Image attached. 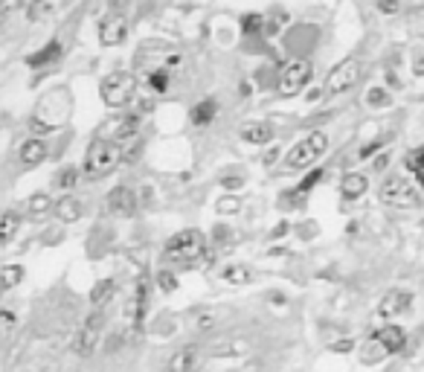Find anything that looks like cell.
Instances as JSON below:
<instances>
[{"mask_svg":"<svg viewBox=\"0 0 424 372\" xmlns=\"http://www.w3.org/2000/svg\"><path fill=\"white\" fill-rule=\"evenodd\" d=\"M308 79H311V61L293 59L279 70L276 90H279V96H293V93H300L308 85Z\"/></svg>","mask_w":424,"mask_h":372,"instance_id":"obj_6","label":"cell"},{"mask_svg":"<svg viewBox=\"0 0 424 372\" xmlns=\"http://www.w3.org/2000/svg\"><path fill=\"white\" fill-rule=\"evenodd\" d=\"M375 337L384 343V349L389 352V355H395V352H401L404 346H407V335H404V329L401 326H380L378 332H375Z\"/></svg>","mask_w":424,"mask_h":372,"instance_id":"obj_17","label":"cell"},{"mask_svg":"<svg viewBox=\"0 0 424 372\" xmlns=\"http://www.w3.org/2000/svg\"><path fill=\"white\" fill-rule=\"evenodd\" d=\"M157 285H160V291H166V294L177 291V277H175V271H160V273H157Z\"/></svg>","mask_w":424,"mask_h":372,"instance_id":"obj_30","label":"cell"},{"mask_svg":"<svg viewBox=\"0 0 424 372\" xmlns=\"http://www.w3.org/2000/svg\"><path fill=\"white\" fill-rule=\"evenodd\" d=\"M114 291H117L114 280H99V282L93 285V291H90V302H93V306H96L99 311H102V306H105V302H108L110 297H114Z\"/></svg>","mask_w":424,"mask_h":372,"instance_id":"obj_26","label":"cell"},{"mask_svg":"<svg viewBox=\"0 0 424 372\" xmlns=\"http://www.w3.org/2000/svg\"><path fill=\"white\" fill-rule=\"evenodd\" d=\"M21 9V0H0V21H9Z\"/></svg>","mask_w":424,"mask_h":372,"instance_id":"obj_35","label":"cell"},{"mask_svg":"<svg viewBox=\"0 0 424 372\" xmlns=\"http://www.w3.org/2000/svg\"><path fill=\"white\" fill-rule=\"evenodd\" d=\"M122 160V146L114 140H96L84 151V175L88 177H105L114 172Z\"/></svg>","mask_w":424,"mask_h":372,"instance_id":"obj_2","label":"cell"},{"mask_svg":"<svg viewBox=\"0 0 424 372\" xmlns=\"http://www.w3.org/2000/svg\"><path fill=\"white\" fill-rule=\"evenodd\" d=\"M55 186H59V189H73L76 184H79V169H73V166H67V169H61L59 175H55V181H52Z\"/></svg>","mask_w":424,"mask_h":372,"instance_id":"obj_29","label":"cell"},{"mask_svg":"<svg viewBox=\"0 0 424 372\" xmlns=\"http://www.w3.org/2000/svg\"><path fill=\"white\" fill-rule=\"evenodd\" d=\"M369 102H372V105H387V102H389V96H384V90H378V88H375L372 96H369Z\"/></svg>","mask_w":424,"mask_h":372,"instance_id":"obj_41","label":"cell"},{"mask_svg":"<svg viewBox=\"0 0 424 372\" xmlns=\"http://www.w3.org/2000/svg\"><path fill=\"white\" fill-rule=\"evenodd\" d=\"M23 280H26L23 265H3L0 268V294H9L12 288H18Z\"/></svg>","mask_w":424,"mask_h":372,"instance_id":"obj_21","label":"cell"},{"mask_svg":"<svg viewBox=\"0 0 424 372\" xmlns=\"http://www.w3.org/2000/svg\"><path fill=\"white\" fill-rule=\"evenodd\" d=\"M47 143L44 140H26L23 146H21V163H23V169H35V166H41V163L47 160Z\"/></svg>","mask_w":424,"mask_h":372,"instance_id":"obj_16","label":"cell"},{"mask_svg":"<svg viewBox=\"0 0 424 372\" xmlns=\"http://www.w3.org/2000/svg\"><path fill=\"white\" fill-rule=\"evenodd\" d=\"M102 329H105V314L102 311H90L88 317H84V323H81V332H79V340H76V349L81 358H88L93 349H96V343L99 337H102Z\"/></svg>","mask_w":424,"mask_h":372,"instance_id":"obj_8","label":"cell"},{"mask_svg":"<svg viewBox=\"0 0 424 372\" xmlns=\"http://www.w3.org/2000/svg\"><path fill=\"white\" fill-rule=\"evenodd\" d=\"M163 259L168 262V265L175 268H209L212 262H215V256H212V251H206V242L201 236V230H180L175 233L172 239L166 242L163 247Z\"/></svg>","mask_w":424,"mask_h":372,"instance_id":"obj_1","label":"cell"},{"mask_svg":"<svg viewBox=\"0 0 424 372\" xmlns=\"http://www.w3.org/2000/svg\"><path fill=\"white\" fill-rule=\"evenodd\" d=\"M320 181H322V169H314V172H311L305 181L300 184V192H296V195H308V192L314 189V184H320Z\"/></svg>","mask_w":424,"mask_h":372,"instance_id":"obj_32","label":"cell"},{"mask_svg":"<svg viewBox=\"0 0 424 372\" xmlns=\"http://www.w3.org/2000/svg\"><path fill=\"white\" fill-rule=\"evenodd\" d=\"M329 148V134L326 131H311L305 140L296 143L288 155H285V169L288 172H302L311 163H317Z\"/></svg>","mask_w":424,"mask_h":372,"instance_id":"obj_3","label":"cell"},{"mask_svg":"<svg viewBox=\"0 0 424 372\" xmlns=\"http://www.w3.org/2000/svg\"><path fill=\"white\" fill-rule=\"evenodd\" d=\"M146 81H148L151 93H166V88H168V67H151V70L146 73Z\"/></svg>","mask_w":424,"mask_h":372,"instance_id":"obj_27","label":"cell"},{"mask_svg":"<svg viewBox=\"0 0 424 372\" xmlns=\"http://www.w3.org/2000/svg\"><path fill=\"white\" fill-rule=\"evenodd\" d=\"M99 93H102V102L108 108H125V105H131L137 96V79L131 73H110L102 79Z\"/></svg>","mask_w":424,"mask_h":372,"instance_id":"obj_4","label":"cell"},{"mask_svg":"<svg viewBox=\"0 0 424 372\" xmlns=\"http://www.w3.org/2000/svg\"><path fill=\"white\" fill-rule=\"evenodd\" d=\"M215 114H218L215 99H201L189 111V122H192V126H209V122L215 119Z\"/></svg>","mask_w":424,"mask_h":372,"instance_id":"obj_24","label":"cell"},{"mask_svg":"<svg viewBox=\"0 0 424 372\" xmlns=\"http://www.w3.org/2000/svg\"><path fill=\"white\" fill-rule=\"evenodd\" d=\"M221 186L227 189V192H238V189L244 186V177H242V175H227V177L221 181Z\"/></svg>","mask_w":424,"mask_h":372,"instance_id":"obj_36","label":"cell"},{"mask_svg":"<svg viewBox=\"0 0 424 372\" xmlns=\"http://www.w3.org/2000/svg\"><path fill=\"white\" fill-rule=\"evenodd\" d=\"M366 189H369V181H366V175L360 172H349L343 181H340V192L346 201H355V198H363Z\"/></svg>","mask_w":424,"mask_h":372,"instance_id":"obj_18","label":"cell"},{"mask_svg":"<svg viewBox=\"0 0 424 372\" xmlns=\"http://www.w3.org/2000/svg\"><path fill=\"white\" fill-rule=\"evenodd\" d=\"M221 280L227 282V285H247V282H253V271H250V265H244V262H233V265H227L221 271Z\"/></svg>","mask_w":424,"mask_h":372,"instance_id":"obj_20","label":"cell"},{"mask_svg":"<svg viewBox=\"0 0 424 372\" xmlns=\"http://www.w3.org/2000/svg\"><path fill=\"white\" fill-rule=\"evenodd\" d=\"M125 38H128V18L122 12H110L108 18H102V23H99V41H102V47H119Z\"/></svg>","mask_w":424,"mask_h":372,"instance_id":"obj_10","label":"cell"},{"mask_svg":"<svg viewBox=\"0 0 424 372\" xmlns=\"http://www.w3.org/2000/svg\"><path fill=\"white\" fill-rule=\"evenodd\" d=\"M242 140L250 146H267L273 140V126L267 119H256V122H247L242 128Z\"/></svg>","mask_w":424,"mask_h":372,"instance_id":"obj_13","label":"cell"},{"mask_svg":"<svg viewBox=\"0 0 424 372\" xmlns=\"http://www.w3.org/2000/svg\"><path fill=\"white\" fill-rule=\"evenodd\" d=\"M378 198L380 204H387V206H416L418 204V195H416V186L407 181L404 175H389L384 184H380L378 189Z\"/></svg>","mask_w":424,"mask_h":372,"instance_id":"obj_5","label":"cell"},{"mask_svg":"<svg viewBox=\"0 0 424 372\" xmlns=\"http://www.w3.org/2000/svg\"><path fill=\"white\" fill-rule=\"evenodd\" d=\"M61 52H64V47H61V41H50V44L44 47V50H38V52H32L30 61L32 67H44V64H52V61H59L61 59Z\"/></svg>","mask_w":424,"mask_h":372,"instance_id":"obj_25","label":"cell"},{"mask_svg":"<svg viewBox=\"0 0 424 372\" xmlns=\"http://www.w3.org/2000/svg\"><path fill=\"white\" fill-rule=\"evenodd\" d=\"M387 163H389V157H387V155H380V157L372 160V169H375V172H384V169H387Z\"/></svg>","mask_w":424,"mask_h":372,"instance_id":"obj_42","label":"cell"},{"mask_svg":"<svg viewBox=\"0 0 424 372\" xmlns=\"http://www.w3.org/2000/svg\"><path fill=\"white\" fill-rule=\"evenodd\" d=\"M224 372H230V369H224Z\"/></svg>","mask_w":424,"mask_h":372,"instance_id":"obj_45","label":"cell"},{"mask_svg":"<svg viewBox=\"0 0 424 372\" xmlns=\"http://www.w3.org/2000/svg\"><path fill=\"white\" fill-rule=\"evenodd\" d=\"M378 9H380V12H387V15H392V12H398V0H380Z\"/></svg>","mask_w":424,"mask_h":372,"instance_id":"obj_40","label":"cell"},{"mask_svg":"<svg viewBox=\"0 0 424 372\" xmlns=\"http://www.w3.org/2000/svg\"><path fill=\"white\" fill-rule=\"evenodd\" d=\"M238 210H242V201L238 198H221L218 201V213L221 215H235Z\"/></svg>","mask_w":424,"mask_h":372,"instance_id":"obj_33","label":"cell"},{"mask_svg":"<svg viewBox=\"0 0 424 372\" xmlns=\"http://www.w3.org/2000/svg\"><path fill=\"white\" fill-rule=\"evenodd\" d=\"M358 79H360V61L358 59H346L326 76V93H343L349 88H355Z\"/></svg>","mask_w":424,"mask_h":372,"instance_id":"obj_7","label":"cell"},{"mask_svg":"<svg viewBox=\"0 0 424 372\" xmlns=\"http://www.w3.org/2000/svg\"><path fill=\"white\" fill-rule=\"evenodd\" d=\"M355 349V343L351 340H340V343H331V352H337V355H346V352H351Z\"/></svg>","mask_w":424,"mask_h":372,"instance_id":"obj_39","label":"cell"},{"mask_svg":"<svg viewBox=\"0 0 424 372\" xmlns=\"http://www.w3.org/2000/svg\"><path fill=\"white\" fill-rule=\"evenodd\" d=\"M52 213H55V201L50 192H35V195H30L23 204V215L30 218V222H44Z\"/></svg>","mask_w":424,"mask_h":372,"instance_id":"obj_12","label":"cell"},{"mask_svg":"<svg viewBox=\"0 0 424 372\" xmlns=\"http://www.w3.org/2000/svg\"><path fill=\"white\" fill-rule=\"evenodd\" d=\"M197 346H186V349H177L172 358H168V364L163 372H195L197 369Z\"/></svg>","mask_w":424,"mask_h":372,"instance_id":"obj_15","label":"cell"},{"mask_svg":"<svg viewBox=\"0 0 424 372\" xmlns=\"http://www.w3.org/2000/svg\"><path fill=\"white\" fill-rule=\"evenodd\" d=\"M134 329H143L146 323V309H148V282L146 277L137 280V291H134Z\"/></svg>","mask_w":424,"mask_h":372,"instance_id":"obj_19","label":"cell"},{"mask_svg":"<svg viewBox=\"0 0 424 372\" xmlns=\"http://www.w3.org/2000/svg\"><path fill=\"white\" fill-rule=\"evenodd\" d=\"M59 222L64 224H76L79 218H84V201H79L76 195H67L61 201H55V213H52Z\"/></svg>","mask_w":424,"mask_h":372,"instance_id":"obj_14","label":"cell"},{"mask_svg":"<svg viewBox=\"0 0 424 372\" xmlns=\"http://www.w3.org/2000/svg\"><path fill=\"white\" fill-rule=\"evenodd\" d=\"M197 329H215V311L197 317Z\"/></svg>","mask_w":424,"mask_h":372,"instance_id":"obj_38","label":"cell"},{"mask_svg":"<svg viewBox=\"0 0 424 372\" xmlns=\"http://www.w3.org/2000/svg\"><path fill=\"white\" fill-rule=\"evenodd\" d=\"M105 213L114 218H131L137 213V195L131 186H114L105 195Z\"/></svg>","mask_w":424,"mask_h":372,"instance_id":"obj_9","label":"cell"},{"mask_svg":"<svg viewBox=\"0 0 424 372\" xmlns=\"http://www.w3.org/2000/svg\"><path fill=\"white\" fill-rule=\"evenodd\" d=\"M50 12V0H30V9H26V18L30 21H38L41 15Z\"/></svg>","mask_w":424,"mask_h":372,"instance_id":"obj_31","label":"cell"},{"mask_svg":"<svg viewBox=\"0 0 424 372\" xmlns=\"http://www.w3.org/2000/svg\"><path fill=\"white\" fill-rule=\"evenodd\" d=\"M380 146H384V140H378V143H372V146H363V148H360V157H369L372 151H375V148H380Z\"/></svg>","mask_w":424,"mask_h":372,"instance_id":"obj_43","label":"cell"},{"mask_svg":"<svg viewBox=\"0 0 424 372\" xmlns=\"http://www.w3.org/2000/svg\"><path fill=\"white\" fill-rule=\"evenodd\" d=\"M285 230H288V222H282V224H276V227H273L271 236H273V239H282V236H285Z\"/></svg>","mask_w":424,"mask_h":372,"instance_id":"obj_44","label":"cell"},{"mask_svg":"<svg viewBox=\"0 0 424 372\" xmlns=\"http://www.w3.org/2000/svg\"><path fill=\"white\" fill-rule=\"evenodd\" d=\"M413 306V294L404 291V288H392V291L384 294V300L378 302V317H384V320H392V317H398L404 311H409Z\"/></svg>","mask_w":424,"mask_h":372,"instance_id":"obj_11","label":"cell"},{"mask_svg":"<svg viewBox=\"0 0 424 372\" xmlns=\"http://www.w3.org/2000/svg\"><path fill=\"white\" fill-rule=\"evenodd\" d=\"M407 169L416 175V181H418V186L424 189V146H418V148H413L407 155Z\"/></svg>","mask_w":424,"mask_h":372,"instance_id":"obj_28","label":"cell"},{"mask_svg":"<svg viewBox=\"0 0 424 372\" xmlns=\"http://www.w3.org/2000/svg\"><path fill=\"white\" fill-rule=\"evenodd\" d=\"M262 23H264L262 15H247V18H244V32H259Z\"/></svg>","mask_w":424,"mask_h":372,"instance_id":"obj_37","label":"cell"},{"mask_svg":"<svg viewBox=\"0 0 424 372\" xmlns=\"http://www.w3.org/2000/svg\"><path fill=\"white\" fill-rule=\"evenodd\" d=\"M18 230H21V213L15 210L0 213V244H9L18 236Z\"/></svg>","mask_w":424,"mask_h":372,"instance_id":"obj_23","label":"cell"},{"mask_svg":"<svg viewBox=\"0 0 424 372\" xmlns=\"http://www.w3.org/2000/svg\"><path fill=\"white\" fill-rule=\"evenodd\" d=\"M212 242H215V244H227V242H233V230H230V227H224V224H215V227H212Z\"/></svg>","mask_w":424,"mask_h":372,"instance_id":"obj_34","label":"cell"},{"mask_svg":"<svg viewBox=\"0 0 424 372\" xmlns=\"http://www.w3.org/2000/svg\"><path fill=\"white\" fill-rule=\"evenodd\" d=\"M387 355H389V352L384 349V343H380V340L372 335V337H369V340H366L363 346H360V364H366V366H375V364L384 361Z\"/></svg>","mask_w":424,"mask_h":372,"instance_id":"obj_22","label":"cell"}]
</instances>
